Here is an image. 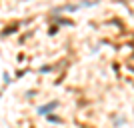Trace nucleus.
<instances>
[{"instance_id": "1", "label": "nucleus", "mask_w": 134, "mask_h": 128, "mask_svg": "<svg viewBox=\"0 0 134 128\" xmlns=\"http://www.w3.org/2000/svg\"><path fill=\"white\" fill-rule=\"evenodd\" d=\"M56 106H58V102H50V104H46V106H40L38 112H40V114H48L50 110H54Z\"/></svg>"}]
</instances>
